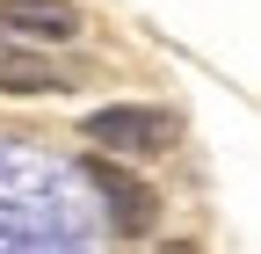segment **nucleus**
<instances>
[{"mask_svg":"<svg viewBox=\"0 0 261 254\" xmlns=\"http://www.w3.org/2000/svg\"><path fill=\"white\" fill-rule=\"evenodd\" d=\"M80 131L102 145V153H138V160H145V153H167L174 145L181 123L167 109H145V102H109V109H87Z\"/></svg>","mask_w":261,"mask_h":254,"instance_id":"nucleus-1","label":"nucleus"},{"mask_svg":"<svg viewBox=\"0 0 261 254\" xmlns=\"http://www.w3.org/2000/svg\"><path fill=\"white\" fill-rule=\"evenodd\" d=\"M87 174H94V189H102V204H109V225H116V233H152V218H160L152 182H138L130 167H116L109 153H94Z\"/></svg>","mask_w":261,"mask_h":254,"instance_id":"nucleus-2","label":"nucleus"},{"mask_svg":"<svg viewBox=\"0 0 261 254\" xmlns=\"http://www.w3.org/2000/svg\"><path fill=\"white\" fill-rule=\"evenodd\" d=\"M0 37L73 44V37H80V8H73V0H0Z\"/></svg>","mask_w":261,"mask_h":254,"instance_id":"nucleus-3","label":"nucleus"},{"mask_svg":"<svg viewBox=\"0 0 261 254\" xmlns=\"http://www.w3.org/2000/svg\"><path fill=\"white\" fill-rule=\"evenodd\" d=\"M65 87V66L37 51H0V94H58Z\"/></svg>","mask_w":261,"mask_h":254,"instance_id":"nucleus-4","label":"nucleus"}]
</instances>
